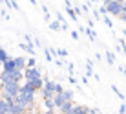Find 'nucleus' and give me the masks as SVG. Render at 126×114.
I'll return each mask as SVG.
<instances>
[{"label":"nucleus","mask_w":126,"mask_h":114,"mask_svg":"<svg viewBox=\"0 0 126 114\" xmlns=\"http://www.w3.org/2000/svg\"><path fill=\"white\" fill-rule=\"evenodd\" d=\"M35 94H37V92H33V90H29V88H26V86L20 85L18 94L15 96V101L26 109V114L31 112L33 107H35Z\"/></svg>","instance_id":"obj_1"},{"label":"nucleus","mask_w":126,"mask_h":114,"mask_svg":"<svg viewBox=\"0 0 126 114\" xmlns=\"http://www.w3.org/2000/svg\"><path fill=\"white\" fill-rule=\"evenodd\" d=\"M0 79H2V83H9V81L20 83L24 77L20 70H0Z\"/></svg>","instance_id":"obj_2"},{"label":"nucleus","mask_w":126,"mask_h":114,"mask_svg":"<svg viewBox=\"0 0 126 114\" xmlns=\"http://www.w3.org/2000/svg\"><path fill=\"white\" fill-rule=\"evenodd\" d=\"M66 101H73V92H71V90H62V92H59V94L53 96V105H55V109H59L60 105L66 103Z\"/></svg>","instance_id":"obj_3"},{"label":"nucleus","mask_w":126,"mask_h":114,"mask_svg":"<svg viewBox=\"0 0 126 114\" xmlns=\"http://www.w3.org/2000/svg\"><path fill=\"white\" fill-rule=\"evenodd\" d=\"M104 9H106V13H110V15L119 17L121 9H123V4L117 2V0H104Z\"/></svg>","instance_id":"obj_4"},{"label":"nucleus","mask_w":126,"mask_h":114,"mask_svg":"<svg viewBox=\"0 0 126 114\" xmlns=\"http://www.w3.org/2000/svg\"><path fill=\"white\" fill-rule=\"evenodd\" d=\"M18 90H20V83L9 81V83H4L0 94H6V96H9V98H15V96L18 94Z\"/></svg>","instance_id":"obj_5"},{"label":"nucleus","mask_w":126,"mask_h":114,"mask_svg":"<svg viewBox=\"0 0 126 114\" xmlns=\"http://www.w3.org/2000/svg\"><path fill=\"white\" fill-rule=\"evenodd\" d=\"M40 96H42V98H53V96H55V81L44 79L42 88H40Z\"/></svg>","instance_id":"obj_6"},{"label":"nucleus","mask_w":126,"mask_h":114,"mask_svg":"<svg viewBox=\"0 0 126 114\" xmlns=\"http://www.w3.org/2000/svg\"><path fill=\"white\" fill-rule=\"evenodd\" d=\"M22 77H24V81H33V79L42 77V74H40V70H38L37 66L35 68H24L22 70Z\"/></svg>","instance_id":"obj_7"},{"label":"nucleus","mask_w":126,"mask_h":114,"mask_svg":"<svg viewBox=\"0 0 126 114\" xmlns=\"http://www.w3.org/2000/svg\"><path fill=\"white\" fill-rule=\"evenodd\" d=\"M13 64H15V70H22L26 68V57H22V55H18V57H13Z\"/></svg>","instance_id":"obj_8"},{"label":"nucleus","mask_w":126,"mask_h":114,"mask_svg":"<svg viewBox=\"0 0 126 114\" xmlns=\"http://www.w3.org/2000/svg\"><path fill=\"white\" fill-rule=\"evenodd\" d=\"M73 105H75L73 101H66V103H62V105H60V107L57 109V111H59V114H71Z\"/></svg>","instance_id":"obj_9"},{"label":"nucleus","mask_w":126,"mask_h":114,"mask_svg":"<svg viewBox=\"0 0 126 114\" xmlns=\"http://www.w3.org/2000/svg\"><path fill=\"white\" fill-rule=\"evenodd\" d=\"M71 114H88V107L86 105H73V109H71Z\"/></svg>","instance_id":"obj_10"},{"label":"nucleus","mask_w":126,"mask_h":114,"mask_svg":"<svg viewBox=\"0 0 126 114\" xmlns=\"http://www.w3.org/2000/svg\"><path fill=\"white\" fill-rule=\"evenodd\" d=\"M33 46H35V44H29V42H24V44H20V48H22L24 52H28V54H31V55L35 54V48H33Z\"/></svg>","instance_id":"obj_11"},{"label":"nucleus","mask_w":126,"mask_h":114,"mask_svg":"<svg viewBox=\"0 0 126 114\" xmlns=\"http://www.w3.org/2000/svg\"><path fill=\"white\" fill-rule=\"evenodd\" d=\"M86 76H88V77H92L93 76V63H92V61H86Z\"/></svg>","instance_id":"obj_12"},{"label":"nucleus","mask_w":126,"mask_h":114,"mask_svg":"<svg viewBox=\"0 0 126 114\" xmlns=\"http://www.w3.org/2000/svg\"><path fill=\"white\" fill-rule=\"evenodd\" d=\"M37 66V61H35V57L31 55L29 59H26V68H35Z\"/></svg>","instance_id":"obj_13"},{"label":"nucleus","mask_w":126,"mask_h":114,"mask_svg":"<svg viewBox=\"0 0 126 114\" xmlns=\"http://www.w3.org/2000/svg\"><path fill=\"white\" fill-rule=\"evenodd\" d=\"M53 54H55V55H57V57H62V59H64V57H66V55H68V52H66V50H64V48H59V50H55V52H53Z\"/></svg>","instance_id":"obj_14"},{"label":"nucleus","mask_w":126,"mask_h":114,"mask_svg":"<svg viewBox=\"0 0 126 114\" xmlns=\"http://www.w3.org/2000/svg\"><path fill=\"white\" fill-rule=\"evenodd\" d=\"M44 55H46V61H47V63H53V54H51L47 48H44Z\"/></svg>","instance_id":"obj_15"},{"label":"nucleus","mask_w":126,"mask_h":114,"mask_svg":"<svg viewBox=\"0 0 126 114\" xmlns=\"http://www.w3.org/2000/svg\"><path fill=\"white\" fill-rule=\"evenodd\" d=\"M106 61H108V64H113L115 63V55L111 54V52H106Z\"/></svg>","instance_id":"obj_16"},{"label":"nucleus","mask_w":126,"mask_h":114,"mask_svg":"<svg viewBox=\"0 0 126 114\" xmlns=\"http://www.w3.org/2000/svg\"><path fill=\"white\" fill-rule=\"evenodd\" d=\"M7 57H9V55H7V52H6V50H4V48H2V46H0V63H2V61H4V59H7Z\"/></svg>","instance_id":"obj_17"},{"label":"nucleus","mask_w":126,"mask_h":114,"mask_svg":"<svg viewBox=\"0 0 126 114\" xmlns=\"http://www.w3.org/2000/svg\"><path fill=\"white\" fill-rule=\"evenodd\" d=\"M86 35L90 37V41H95V31H93L92 28H88V29H86Z\"/></svg>","instance_id":"obj_18"},{"label":"nucleus","mask_w":126,"mask_h":114,"mask_svg":"<svg viewBox=\"0 0 126 114\" xmlns=\"http://www.w3.org/2000/svg\"><path fill=\"white\" fill-rule=\"evenodd\" d=\"M49 28L53 29V31H57V29H60V22H59V20H57V22H51V24H49Z\"/></svg>","instance_id":"obj_19"},{"label":"nucleus","mask_w":126,"mask_h":114,"mask_svg":"<svg viewBox=\"0 0 126 114\" xmlns=\"http://www.w3.org/2000/svg\"><path fill=\"white\" fill-rule=\"evenodd\" d=\"M55 64H57V66H60V68H62V66H64V64H66V61H64V59H62V57H59V59H57V61H55Z\"/></svg>","instance_id":"obj_20"},{"label":"nucleus","mask_w":126,"mask_h":114,"mask_svg":"<svg viewBox=\"0 0 126 114\" xmlns=\"http://www.w3.org/2000/svg\"><path fill=\"white\" fill-rule=\"evenodd\" d=\"M111 90H113V92H115V94H117V96H119V98H124V94H123V92H119V88H117V86H115V85H111Z\"/></svg>","instance_id":"obj_21"},{"label":"nucleus","mask_w":126,"mask_h":114,"mask_svg":"<svg viewBox=\"0 0 126 114\" xmlns=\"http://www.w3.org/2000/svg\"><path fill=\"white\" fill-rule=\"evenodd\" d=\"M119 19L126 24V11H124V9H121V13H119Z\"/></svg>","instance_id":"obj_22"},{"label":"nucleus","mask_w":126,"mask_h":114,"mask_svg":"<svg viewBox=\"0 0 126 114\" xmlns=\"http://www.w3.org/2000/svg\"><path fill=\"white\" fill-rule=\"evenodd\" d=\"M88 114H101L99 109H93V107H88Z\"/></svg>","instance_id":"obj_23"},{"label":"nucleus","mask_w":126,"mask_h":114,"mask_svg":"<svg viewBox=\"0 0 126 114\" xmlns=\"http://www.w3.org/2000/svg\"><path fill=\"white\" fill-rule=\"evenodd\" d=\"M2 111H7V107H6V103H4L2 96H0V112H2Z\"/></svg>","instance_id":"obj_24"},{"label":"nucleus","mask_w":126,"mask_h":114,"mask_svg":"<svg viewBox=\"0 0 126 114\" xmlns=\"http://www.w3.org/2000/svg\"><path fill=\"white\" fill-rule=\"evenodd\" d=\"M62 85H59V83H55V94H59V92H62Z\"/></svg>","instance_id":"obj_25"},{"label":"nucleus","mask_w":126,"mask_h":114,"mask_svg":"<svg viewBox=\"0 0 126 114\" xmlns=\"http://www.w3.org/2000/svg\"><path fill=\"white\" fill-rule=\"evenodd\" d=\"M68 72H69V76H73V72H75V66H73L71 63L68 64Z\"/></svg>","instance_id":"obj_26"},{"label":"nucleus","mask_w":126,"mask_h":114,"mask_svg":"<svg viewBox=\"0 0 126 114\" xmlns=\"http://www.w3.org/2000/svg\"><path fill=\"white\" fill-rule=\"evenodd\" d=\"M119 114H126V105H121L119 107Z\"/></svg>","instance_id":"obj_27"},{"label":"nucleus","mask_w":126,"mask_h":114,"mask_svg":"<svg viewBox=\"0 0 126 114\" xmlns=\"http://www.w3.org/2000/svg\"><path fill=\"white\" fill-rule=\"evenodd\" d=\"M71 39H75V41H77V39H79V33H77V31H71Z\"/></svg>","instance_id":"obj_28"},{"label":"nucleus","mask_w":126,"mask_h":114,"mask_svg":"<svg viewBox=\"0 0 126 114\" xmlns=\"http://www.w3.org/2000/svg\"><path fill=\"white\" fill-rule=\"evenodd\" d=\"M121 72H124V76H126V66H121Z\"/></svg>","instance_id":"obj_29"},{"label":"nucleus","mask_w":126,"mask_h":114,"mask_svg":"<svg viewBox=\"0 0 126 114\" xmlns=\"http://www.w3.org/2000/svg\"><path fill=\"white\" fill-rule=\"evenodd\" d=\"M0 114H11L9 111H2V112H0Z\"/></svg>","instance_id":"obj_30"},{"label":"nucleus","mask_w":126,"mask_h":114,"mask_svg":"<svg viewBox=\"0 0 126 114\" xmlns=\"http://www.w3.org/2000/svg\"><path fill=\"white\" fill-rule=\"evenodd\" d=\"M28 114H42V112H33V111H31V112H28Z\"/></svg>","instance_id":"obj_31"},{"label":"nucleus","mask_w":126,"mask_h":114,"mask_svg":"<svg viewBox=\"0 0 126 114\" xmlns=\"http://www.w3.org/2000/svg\"><path fill=\"white\" fill-rule=\"evenodd\" d=\"M2 86H4V83H2V79H0V90H2Z\"/></svg>","instance_id":"obj_32"}]
</instances>
